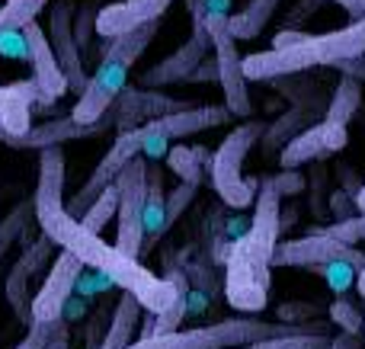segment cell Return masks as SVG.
<instances>
[{
  "label": "cell",
  "instance_id": "obj_1",
  "mask_svg": "<svg viewBox=\"0 0 365 349\" xmlns=\"http://www.w3.org/2000/svg\"><path fill=\"white\" fill-rule=\"evenodd\" d=\"M32 215L45 237L58 244L61 250L77 254L87 266L103 273L109 282L132 292L145 305V311H167L177 301L180 286L186 279L180 266H167L164 276H154L141 266V260L128 256L115 244H106L100 231L83 228L81 218H74L64 202V151L61 145H51L38 151V177H36V196H32Z\"/></svg>",
  "mask_w": 365,
  "mask_h": 349
},
{
  "label": "cell",
  "instance_id": "obj_2",
  "mask_svg": "<svg viewBox=\"0 0 365 349\" xmlns=\"http://www.w3.org/2000/svg\"><path fill=\"white\" fill-rule=\"evenodd\" d=\"M365 58V16L353 19L343 29H330L321 36L304 32L302 42L285 48H266L244 58L247 80H276V77L308 74L317 68H340L343 61Z\"/></svg>",
  "mask_w": 365,
  "mask_h": 349
},
{
  "label": "cell",
  "instance_id": "obj_3",
  "mask_svg": "<svg viewBox=\"0 0 365 349\" xmlns=\"http://www.w3.org/2000/svg\"><path fill=\"white\" fill-rule=\"evenodd\" d=\"M330 321H308V324H292V321H259V318H225L218 324L195 327V330L173 333V349H237L259 340L276 337H298V333H327Z\"/></svg>",
  "mask_w": 365,
  "mask_h": 349
},
{
  "label": "cell",
  "instance_id": "obj_4",
  "mask_svg": "<svg viewBox=\"0 0 365 349\" xmlns=\"http://www.w3.org/2000/svg\"><path fill=\"white\" fill-rule=\"evenodd\" d=\"M263 132H266V122L247 119L244 125L234 128V132L221 141L218 151L212 154V164H208L212 186H215V192L225 199V205H231V209H250L259 196V183H263V179H253V177L247 179L244 173H240V167H244L250 147L263 138Z\"/></svg>",
  "mask_w": 365,
  "mask_h": 349
},
{
  "label": "cell",
  "instance_id": "obj_5",
  "mask_svg": "<svg viewBox=\"0 0 365 349\" xmlns=\"http://www.w3.org/2000/svg\"><path fill=\"white\" fill-rule=\"evenodd\" d=\"M231 0H212L208 6V32H212L215 45V64H218V87L225 90V106L231 109L237 119H250V87H247L244 74V58L237 55V38L231 32V13H227Z\"/></svg>",
  "mask_w": 365,
  "mask_h": 349
},
{
  "label": "cell",
  "instance_id": "obj_6",
  "mask_svg": "<svg viewBox=\"0 0 365 349\" xmlns=\"http://www.w3.org/2000/svg\"><path fill=\"white\" fill-rule=\"evenodd\" d=\"M119 186V212H115V247L141 260L145 254V202H148V160L135 157L115 179Z\"/></svg>",
  "mask_w": 365,
  "mask_h": 349
},
{
  "label": "cell",
  "instance_id": "obj_7",
  "mask_svg": "<svg viewBox=\"0 0 365 349\" xmlns=\"http://www.w3.org/2000/svg\"><path fill=\"white\" fill-rule=\"evenodd\" d=\"M141 154H145V135H141V125L125 128V132L115 135L113 145H109V151L103 154V160L93 167V173H90V177L83 179L81 189L71 196V202H68L71 215L83 218V212H87L90 205L109 189V186H115V179L122 177V170H125L135 157H141Z\"/></svg>",
  "mask_w": 365,
  "mask_h": 349
},
{
  "label": "cell",
  "instance_id": "obj_8",
  "mask_svg": "<svg viewBox=\"0 0 365 349\" xmlns=\"http://www.w3.org/2000/svg\"><path fill=\"white\" fill-rule=\"evenodd\" d=\"M336 263H346L349 269L362 273L365 254H359L353 244H343L336 237L324 234L321 228H314L304 237L282 241L272 254V266H336Z\"/></svg>",
  "mask_w": 365,
  "mask_h": 349
},
{
  "label": "cell",
  "instance_id": "obj_9",
  "mask_svg": "<svg viewBox=\"0 0 365 349\" xmlns=\"http://www.w3.org/2000/svg\"><path fill=\"white\" fill-rule=\"evenodd\" d=\"M132 68H135V64L125 61V58L103 55L100 64H96V71L90 74L87 87H83L81 100H77L74 109H71V115H74L77 122H83V125L100 122L103 115H106V109L119 100L122 90L128 87V71H132Z\"/></svg>",
  "mask_w": 365,
  "mask_h": 349
},
{
  "label": "cell",
  "instance_id": "obj_10",
  "mask_svg": "<svg viewBox=\"0 0 365 349\" xmlns=\"http://www.w3.org/2000/svg\"><path fill=\"white\" fill-rule=\"evenodd\" d=\"M83 266H87V263L77 254H71V250L58 254V260L51 263V273L45 276L42 288L36 292V298H32V305H29V324H55V321H61Z\"/></svg>",
  "mask_w": 365,
  "mask_h": 349
},
{
  "label": "cell",
  "instance_id": "obj_11",
  "mask_svg": "<svg viewBox=\"0 0 365 349\" xmlns=\"http://www.w3.org/2000/svg\"><path fill=\"white\" fill-rule=\"evenodd\" d=\"M74 4L71 0H51L48 6V38H51V48H55L58 61H61V71L68 77V87L74 93H83L87 87L90 74H87V64H83V51L74 38Z\"/></svg>",
  "mask_w": 365,
  "mask_h": 349
},
{
  "label": "cell",
  "instance_id": "obj_12",
  "mask_svg": "<svg viewBox=\"0 0 365 349\" xmlns=\"http://www.w3.org/2000/svg\"><path fill=\"white\" fill-rule=\"evenodd\" d=\"M23 42H26V61L32 64V80H36L38 93H42L38 106H48V103H55L58 96H64L71 90L68 77H64L61 61H58L55 48H51L48 32L36 19L23 29Z\"/></svg>",
  "mask_w": 365,
  "mask_h": 349
},
{
  "label": "cell",
  "instance_id": "obj_13",
  "mask_svg": "<svg viewBox=\"0 0 365 349\" xmlns=\"http://www.w3.org/2000/svg\"><path fill=\"white\" fill-rule=\"evenodd\" d=\"M346 141H349L346 125L324 119V122H317V125H308L302 135H295V138L282 147L279 167H282V170H298V167L311 164V160H321V157H327V154L343 151Z\"/></svg>",
  "mask_w": 365,
  "mask_h": 349
},
{
  "label": "cell",
  "instance_id": "obj_14",
  "mask_svg": "<svg viewBox=\"0 0 365 349\" xmlns=\"http://www.w3.org/2000/svg\"><path fill=\"white\" fill-rule=\"evenodd\" d=\"M115 132V119L113 115H103L93 125H83L74 115H64V119H51L42 122V125H32L29 132L16 135V138H6L10 147H19V151H42V147L51 145H64V141H81V138H100V135Z\"/></svg>",
  "mask_w": 365,
  "mask_h": 349
},
{
  "label": "cell",
  "instance_id": "obj_15",
  "mask_svg": "<svg viewBox=\"0 0 365 349\" xmlns=\"http://www.w3.org/2000/svg\"><path fill=\"white\" fill-rule=\"evenodd\" d=\"M208 51H215L212 45V32H192L186 42L180 45L173 55L160 58L154 68H148L145 74L138 77L141 87H170V83H180V80H189L192 71L199 68L202 61H208Z\"/></svg>",
  "mask_w": 365,
  "mask_h": 349
},
{
  "label": "cell",
  "instance_id": "obj_16",
  "mask_svg": "<svg viewBox=\"0 0 365 349\" xmlns=\"http://www.w3.org/2000/svg\"><path fill=\"white\" fill-rule=\"evenodd\" d=\"M231 109L227 106H189V109H180V113H170V115H160V119H151L141 125V132L148 138H189V135H199L205 128H218V125H227L231 122Z\"/></svg>",
  "mask_w": 365,
  "mask_h": 349
},
{
  "label": "cell",
  "instance_id": "obj_17",
  "mask_svg": "<svg viewBox=\"0 0 365 349\" xmlns=\"http://www.w3.org/2000/svg\"><path fill=\"white\" fill-rule=\"evenodd\" d=\"M170 4L173 0H119V4H106L100 13V36L113 38L135 29V26L154 23L170 10Z\"/></svg>",
  "mask_w": 365,
  "mask_h": 349
},
{
  "label": "cell",
  "instance_id": "obj_18",
  "mask_svg": "<svg viewBox=\"0 0 365 349\" xmlns=\"http://www.w3.org/2000/svg\"><path fill=\"white\" fill-rule=\"evenodd\" d=\"M38 100H42V93H38L36 80H16L0 87V138L6 141L29 132V113Z\"/></svg>",
  "mask_w": 365,
  "mask_h": 349
},
{
  "label": "cell",
  "instance_id": "obj_19",
  "mask_svg": "<svg viewBox=\"0 0 365 349\" xmlns=\"http://www.w3.org/2000/svg\"><path fill=\"white\" fill-rule=\"evenodd\" d=\"M51 247H58V244L51 241V237L42 234L23 256H19V263H13L10 276H6V288H4L6 301H10L13 314H16V318H23V321H29V311H26V286H29L32 273H36V269L45 263V256L51 254Z\"/></svg>",
  "mask_w": 365,
  "mask_h": 349
},
{
  "label": "cell",
  "instance_id": "obj_20",
  "mask_svg": "<svg viewBox=\"0 0 365 349\" xmlns=\"http://www.w3.org/2000/svg\"><path fill=\"white\" fill-rule=\"evenodd\" d=\"M167 218V192H164V167L148 160V202H145V254H151L164 241ZM141 254V256H145Z\"/></svg>",
  "mask_w": 365,
  "mask_h": 349
},
{
  "label": "cell",
  "instance_id": "obj_21",
  "mask_svg": "<svg viewBox=\"0 0 365 349\" xmlns=\"http://www.w3.org/2000/svg\"><path fill=\"white\" fill-rule=\"evenodd\" d=\"M141 314H145V305H141V301L135 298L132 292H122L119 301H115L113 321H109L106 337H103V346L100 349H125V346H132Z\"/></svg>",
  "mask_w": 365,
  "mask_h": 349
},
{
  "label": "cell",
  "instance_id": "obj_22",
  "mask_svg": "<svg viewBox=\"0 0 365 349\" xmlns=\"http://www.w3.org/2000/svg\"><path fill=\"white\" fill-rule=\"evenodd\" d=\"M314 113H317L314 106H304V103H298L295 109H289L285 115H279L272 125H266L263 138H259L266 157H272V154H282V147L289 145L295 135H302L304 128H308V122L314 119Z\"/></svg>",
  "mask_w": 365,
  "mask_h": 349
},
{
  "label": "cell",
  "instance_id": "obj_23",
  "mask_svg": "<svg viewBox=\"0 0 365 349\" xmlns=\"http://www.w3.org/2000/svg\"><path fill=\"white\" fill-rule=\"evenodd\" d=\"M279 4H282V0H247L244 10L231 13L234 38H247V42H250V38L263 36V29L269 26V19L276 16Z\"/></svg>",
  "mask_w": 365,
  "mask_h": 349
},
{
  "label": "cell",
  "instance_id": "obj_24",
  "mask_svg": "<svg viewBox=\"0 0 365 349\" xmlns=\"http://www.w3.org/2000/svg\"><path fill=\"white\" fill-rule=\"evenodd\" d=\"M359 106H362V83L356 80V77H343V80L336 83V90L330 93L324 119L340 122V125H349L353 115L359 113Z\"/></svg>",
  "mask_w": 365,
  "mask_h": 349
},
{
  "label": "cell",
  "instance_id": "obj_25",
  "mask_svg": "<svg viewBox=\"0 0 365 349\" xmlns=\"http://www.w3.org/2000/svg\"><path fill=\"white\" fill-rule=\"evenodd\" d=\"M45 6H51V0H4V6H0V38L10 36V32H23Z\"/></svg>",
  "mask_w": 365,
  "mask_h": 349
},
{
  "label": "cell",
  "instance_id": "obj_26",
  "mask_svg": "<svg viewBox=\"0 0 365 349\" xmlns=\"http://www.w3.org/2000/svg\"><path fill=\"white\" fill-rule=\"evenodd\" d=\"M100 13H103V6H96L93 0L81 4L77 6V13H74V38H77V45H81V51H83V61L93 58V51H96L93 38L100 36Z\"/></svg>",
  "mask_w": 365,
  "mask_h": 349
},
{
  "label": "cell",
  "instance_id": "obj_27",
  "mask_svg": "<svg viewBox=\"0 0 365 349\" xmlns=\"http://www.w3.org/2000/svg\"><path fill=\"white\" fill-rule=\"evenodd\" d=\"M208 154L202 147H186V145H177L167 151V167L177 173L180 179L186 183H202V164H205Z\"/></svg>",
  "mask_w": 365,
  "mask_h": 349
},
{
  "label": "cell",
  "instance_id": "obj_28",
  "mask_svg": "<svg viewBox=\"0 0 365 349\" xmlns=\"http://www.w3.org/2000/svg\"><path fill=\"white\" fill-rule=\"evenodd\" d=\"M115 212H119V186H109V189L83 212L81 222H83V228H90V231H103L109 224V218H115Z\"/></svg>",
  "mask_w": 365,
  "mask_h": 349
},
{
  "label": "cell",
  "instance_id": "obj_29",
  "mask_svg": "<svg viewBox=\"0 0 365 349\" xmlns=\"http://www.w3.org/2000/svg\"><path fill=\"white\" fill-rule=\"evenodd\" d=\"M186 301H189V279H182L177 301H173L167 311L154 314V337H167V333H177V330H180L182 318H186V311H189Z\"/></svg>",
  "mask_w": 365,
  "mask_h": 349
},
{
  "label": "cell",
  "instance_id": "obj_30",
  "mask_svg": "<svg viewBox=\"0 0 365 349\" xmlns=\"http://www.w3.org/2000/svg\"><path fill=\"white\" fill-rule=\"evenodd\" d=\"M32 209H36V205H32V199H26V202L13 205L10 215L0 222V260H4L6 250L16 244V237L23 234V228H26V222H29V212Z\"/></svg>",
  "mask_w": 365,
  "mask_h": 349
},
{
  "label": "cell",
  "instance_id": "obj_31",
  "mask_svg": "<svg viewBox=\"0 0 365 349\" xmlns=\"http://www.w3.org/2000/svg\"><path fill=\"white\" fill-rule=\"evenodd\" d=\"M327 333H298V337H276V340H259L250 346H237V349H330Z\"/></svg>",
  "mask_w": 365,
  "mask_h": 349
},
{
  "label": "cell",
  "instance_id": "obj_32",
  "mask_svg": "<svg viewBox=\"0 0 365 349\" xmlns=\"http://www.w3.org/2000/svg\"><path fill=\"white\" fill-rule=\"evenodd\" d=\"M199 186L202 183H186V179H180V186H173V192L167 196V218H164V234L173 228V224L180 222V215L192 205V199L199 196Z\"/></svg>",
  "mask_w": 365,
  "mask_h": 349
},
{
  "label": "cell",
  "instance_id": "obj_33",
  "mask_svg": "<svg viewBox=\"0 0 365 349\" xmlns=\"http://www.w3.org/2000/svg\"><path fill=\"white\" fill-rule=\"evenodd\" d=\"M330 324H336L343 333H362L365 330V314L346 298H336L330 305Z\"/></svg>",
  "mask_w": 365,
  "mask_h": 349
},
{
  "label": "cell",
  "instance_id": "obj_34",
  "mask_svg": "<svg viewBox=\"0 0 365 349\" xmlns=\"http://www.w3.org/2000/svg\"><path fill=\"white\" fill-rule=\"evenodd\" d=\"M324 234H330V237H336V241H343V244H359L365 241V212H359V215H353V218H343V222H336V224H330V228H321Z\"/></svg>",
  "mask_w": 365,
  "mask_h": 349
},
{
  "label": "cell",
  "instance_id": "obj_35",
  "mask_svg": "<svg viewBox=\"0 0 365 349\" xmlns=\"http://www.w3.org/2000/svg\"><path fill=\"white\" fill-rule=\"evenodd\" d=\"M64 327V321H55V324H29V333L16 349H48V343L55 340V333Z\"/></svg>",
  "mask_w": 365,
  "mask_h": 349
},
{
  "label": "cell",
  "instance_id": "obj_36",
  "mask_svg": "<svg viewBox=\"0 0 365 349\" xmlns=\"http://www.w3.org/2000/svg\"><path fill=\"white\" fill-rule=\"evenodd\" d=\"M272 183H276L279 196H298V192L304 189V177L298 170H279L276 177H272Z\"/></svg>",
  "mask_w": 365,
  "mask_h": 349
},
{
  "label": "cell",
  "instance_id": "obj_37",
  "mask_svg": "<svg viewBox=\"0 0 365 349\" xmlns=\"http://www.w3.org/2000/svg\"><path fill=\"white\" fill-rule=\"evenodd\" d=\"M330 209H334L336 222H343V218H353V212H359V205H356V196H349V192L343 189V192H334Z\"/></svg>",
  "mask_w": 365,
  "mask_h": 349
},
{
  "label": "cell",
  "instance_id": "obj_38",
  "mask_svg": "<svg viewBox=\"0 0 365 349\" xmlns=\"http://www.w3.org/2000/svg\"><path fill=\"white\" fill-rule=\"evenodd\" d=\"M324 4V0H298V10H292L289 13V26H298V23H304V19H308V16H314V13H317V6H321Z\"/></svg>",
  "mask_w": 365,
  "mask_h": 349
},
{
  "label": "cell",
  "instance_id": "obj_39",
  "mask_svg": "<svg viewBox=\"0 0 365 349\" xmlns=\"http://www.w3.org/2000/svg\"><path fill=\"white\" fill-rule=\"evenodd\" d=\"M330 349H362V337L359 333H343L340 330V337L330 340Z\"/></svg>",
  "mask_w": 365,
  "mask_h": 349
},
{
  "label": "cell",
  "instance_id": "obj_40",
  "mask_svg": "<svg viewBox=\"0 0 365 349\" xmlns=\"http://www.w3.org/2000/svg\"><path fill=\"white\" fill-rule=\"evenodd\" d=\"M302 38H304V32L285 29V32H279V36L272 38V48H285V45H295V42H302Z\"/></svg>",
  "mask_w": 365,
  "mask_h": 349
},
{
  "label": "cell",
  "instance_id": "obj_41",
  "mask_svg": "<svg viewBox=\"0 0 365 349\" xmlns=\"http://www.w3.org/2000/svg\"><path fill=\"white\" fill-rule=\"evenodd\" d=\"M336 6H343V10L349 13V19H362L365 16V0H334Z\"/></svg>",
  "mask_w": 365,
  "mask_h": 349
},
{
  "label": "cell",
  "instance_id": "obj_42",
  "mask_svg": "<svg viewBox=\"0 0 365 349\" xmlns=\"http://www.w3.org/2000/svg\"><path fill=\"white\" fill-rule=\"evenodd\" d=\"M48 349H68V330H64V327L55 333V340L48 343Z\"/></svg>",
  "mask_w": 365,
  "mask_h": 349
},
{
  "label": "cell",
  "instance_id": "obj_43",
  "mask_svg": "<svg viewBox=\"0 0 365 349\" xmlns=\"http://www.w3.org/2000/svg\"><path fill=\"white\" fill-rule=\"evenodd\" d=\"M356 292L365 298V269H362V273H356Z\"/></svg>",
  "mask_w": 365,
  "mask_h": 349
},
{
  "label": "cell",
  "instance_id": "obj_44",
  "mask_svg": "<svg viewBox=\"0 0 365 349\" xmlns=\"http://www.w3.org/2000/svg\"><path fill=\"white\" fill-rule=\"evenodd\" d=\"M356 205H359V212H365V183H362V189H359V196H356Z\"/></svg>",
  "mask_w": 365,
  "mask_h": 349
},
{
  "label": "cell",
  "instance_id": "obj_45",
  "mask_svg": "<svg viewBox=\"0 0 365 349\" xmlns=\"http://www.w3.org/2000/svg\"><path fill=\"white\" fill-rule=\"evenodd\" d=\"M362 333H365V330H362Z\"/></svg>",
  "mask_w": 365,
  "mask_h": 349
}]
</instances>
